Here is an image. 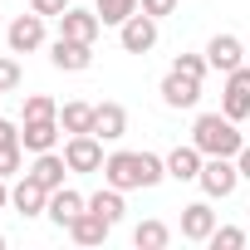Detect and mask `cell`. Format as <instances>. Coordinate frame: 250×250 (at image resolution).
<instances>
[{
  "label": "cell",
  "mask_w": 250,
  "mask_h": 250,
  "mask_svg": "<svg viewBox=\"0 0 250 250\" xmlns=\"http://www.w3.org/2000/svg\"><path fill=\"white\" fill-rule=\"evenodd\" d=\"M167 177V157L157 152H108L103 157V182L118 191H147Z\"/></svg>",
  "instance_id": "1"
},
{
  "label": "cell",
  "mask_w": 250,
  "mask_h": 250,
  "mask_svg": "<svg viewBox=\"0 0 250 250\" xmlns=\"http://www.w3.org/2000/svg\"><path fill=\"white\" fill-rule=\"evenodd\" d=\"M191 143H196L206 157H235V152L245 147L235 118H226V113H201V118L191 123Z\"/></svg>",
  "instance_id": "2"
},
{
  "label": "cell",
  "mask_w": 250,
  "mask_h": 250,
  "mask_svg": "<svg viewBox=\"0 0 250 250\" xmlns=\"http://www.w3.org/2000/svg\"><path fill=\"white\" fill-rule=\"evenodd\" d=\"M196 182H201V191H206L211 201H226V196L240 187V167H235V157H206Z\"/></svg>",
  "instance_id": "3"
},
{
  "label": "cell",
  "mask_w": 250,
  "mask_h": 250,
  "mask_svg": "<svg viewBox=\"0 0 250 250\" xmlns=\"http://www.w3.org/2000/svg\"><path fill=\"white\" fill-rule=\"evenodd\" d=\"M64 162H69V172H103V138L98 133H69Z\"/></svg>",
  "instance_id": "4"
},
{
  "label": "cell",
  "mask_w": 250,
  "mask_h": 250,
  "mask_svg": "<svg viewBox=\"0 0 250 250\" xmlns=\"http://www.w3.org/2000/svg\"><path fill=\"white\" fill-rule=\"evenodd\" d=\"M118 44L128 49V54H147V49H157V15H147V10L128 15V20L118 25Z\"/></svg>",
  "instance_id": "5"
},
{
  "label": "cell",
  "mask_w": 250,
  "mask_h": 250,
  "mask_svg": "<svg viewBox=\"0 0 250 250\" xmlns=\"http://www.w3.org/2000/svg\"><path fill=\"white\" fill-rule=\"evenodd\" d=\"M221 113L245 123L250 118V64H240L235 74H226V93H221Z\"/></svg>",
  "instance_id": "6"
},
{
  "label": "cell",
  "mask_w": 250,
  "mask_h": 250,
  "mask_svg": "<svg viewBox=\"0 0 250 250\" xmlns=\"http://www.w3.org/2000/svg\"><path fill=\"white\" fill-rule=\"evenodd\" d=\"M5 44H10V54H30V49H40L44 44V15H15L10 20V30H5Z\"/></svg>",
  "instance_id": "7"
},
{
  "label": "cell",
  "mask_w": 250,
  "mask_h": 250,
  "mask_svg": "<svg viewBox=\"0 0 250 250\" xmlns=\"http://www.w3.org/2000/svg\"><path fill=\"white\" fill-rule=\"evenodd\" d=\"M49 64L59 69V74H83L88 64H93V44H83V40H54L49 44Z\"/></svg>",
  "instance_id": "8"
},
{
  "label": "cell",
  "mask_w": 250,
  "mask_h": 250,
  "mask_svg": "<svg viewBox=\"0 0 250 250\" xmlns=\"http://www.w3.org/2000/svg\"><path fill=\"white\" fill-rule=\"evenodd\" d=\"M206 64H211L216 74H235L240 64H250V54H245V44H240L235 35H211V44H206Z\"/></svg>",
  "instance_id": "9"
},
{
  "label": "cell",
  "mask_w": 250,
  "mask_h": 250,
  "mask_svg": "<svg viewBox=\"0 0 250 250\" xmlns=\"http://www.w3.org/2000/svg\"><path fill=\"white\" fill-rule=\"evenodd\" d=\"M162 103L167 108H196L201 103V79H191V74H182V69H167V79H162Z\"/></svg>",
  "instance_id": "10"
},
{
  "label": "cell",
  "mask_w": 250,
  "mask_h": 250,
  "mask_svg": "<svg viewBox=\"0 0 250 250\" xmlns=\"http://www.w3.org/2000/svg\"><path fill=\"white\" fill-rule=\"evenodd\" d=\"M10 206L20 211V216H44V206H49V187L44 182H35L30 172L10 187Z\"/></svg>",
  "instance_id": "11"
},
{
  "label": "cell",
  "mask_w": 250,
  "mask_h": 250,
  "mask_svg": "<svg viewBox=\"0 0 250 250\" xmlns=\"http://www.w3.org/2000/svg\"><path fill=\"white\" fill-rule=\"evenodd\" d=\"M59 118H30V123H20V147L25 152H54V143H59Z\"/></svg>",
  "instance_id": "12"
},
{
  "label": "cell",
  "mask_w": 250,
  "mask_h": 250,
  "mask_svg": "<svg viewBox=\"0 0 250 250\" xmlns=\"http://www.w3.org/2000/svg\"><path fill=\"white\" fill-rule=\"evenodd\" d=\"M98 30H103L98 10H79V5H69V10L59 15V35H64V40H83V44H93Z\"/></svg>",
  "instance_id": "13"
},
{
  "label": "cell",
  "mask_w": 250,
  "mask_h": 250,
  "mask_svg": "<svg viewBox=\"0 0 250 250\" xmlns=\"http://www.w3.org/2000/svg\"><path fill=\"white\" fill-rule=\"evenodd\" d=\"M83 206H88V196H79L74 187H54V191H49V206H44V216H49L59 230H69V226H74V216H79Z\"/></svg>",
  "instance_id": "14"
},
{
  "label": "cell",
  "mask_w": 250,
  "mask_h": 250,
  "mask_svg": "<svg viewBox=\"0 0 250 250\" xmlns=\"http://www.w3.org/2000/svg\"><path fill=\"white\" fill-rule=\"evenodd\" d=\"M201 162H206V152H201L196 143H182V147L167 152V177H172V182H196V177H201Z\"/></svg>",
  "instance_id": "15"
},
{
  "label": "cell",
  "mask_w": 250,
  "mask_h": 250,
  "mask_svg": "<svg viewBox=\"0 0 250 250\" xmlns=\"http://www.w3.org/2000/svg\"><path fill=\"white\" fill-rule=\"evenodd\" d=\"M211 230H216V211H211V201H191V206H182V235H187V240L206 245Z\"/></svg>",
  "instance_id": "16"
},
{
  "label": "cell",
  "mask_w": 250,
  "mask_h": 250,
  "mask_svg": "<svg viewBox=\"0 0 250 250\" xmlns=\"http://www.w3.org/2000/svg\"><path fill=\"white\" fill-rule=\"evenodd\" d=\"M93 133H98L103 143H118L123 133H128V108H123V103H98V113H93Z\"/></svg>",
  "instance_id": "17"
},
{
  "label": "cell",
  "mask_w": 250,
  "mask_h": 250,
  "mask_svg": "<svg viewBox=\"0 0 250 250\" xmlns=\"http://www.w3.org/2000/svg\"><path fill=\"white\" fill-rule=\"evenodd\" d=\"M108 230H113V226H108L98 211H88V206H83V211L74 216V226H69V235H74L79 245H103V240H108Z\"/></svg>",
  "instance_id": "18"
},
{
  "label": "cell",
  "mask_w": 250,
  "mask_h": 250,
  "mask_svg": "<svg viewBox=\"0 0 250 250\" xmlns=\"http://www.w3.org/2000/svg\"><path fill=\"white\" fill-rule=\"evenodd\" d=\"M93 113H98V103L69 98V103H59V128L64 133H93Z\"/></svg>",
  "instance_id": "19"
},
{
  "label": "cell",
  "mask_w": 250,
  "mask_h": 250,
  "mask_svg": "<svg viewBox=\"0 0 250 250\" xmlns=\"http://www.w3.org/2000/svg\"><path fill=\"white\" fill-rule=\"evenodd\" d=\"M64 172H69L64 152H35V167H30V177H35V182H44V187L54 191V187H64Z\"/></svg>",
  "instance_id": "20"
},
{
  "label": "cell",
  "mask_w": 250,
  "mask_h": 250,
  "mask_svg": "<svg viewBox=\"0 0 250 250\" xmlns=\"http://www.w3.org/2000/svg\"><path fill=\"white\" fill-rule=\"evenodd\" d=\"M88 211H98L108 226H118L128 206H123V191H118V187H108V182H103V191H93V196H88Z\"/></svg>",
  "instance_id": "21"
},
{
  "label": "cell",
  "mask_w": 250,
  "mask_h": 250,
  "mask_svg": "<svg viewBox=\"0 0 250 250\" xmlns=\"http://www.w3.org/2000/svg\"><path fill=\"white\" fill-rule=\"evenodd\" d=\"M93 10H98V20H103V25H123L128 15H138V10H143V0H93Z\"/></svg>",
  "instance_id": "22"
},
{
  "label": "cell",
  "mask_w": 250,
  "mask_h": 250,
  "mask_svg": "<svg viewBox=\"0 0 250 250\" xmlns=\"http://www.w3.org/2000/svg\"><path fill=\"white\" fill-rule=\"evenodd\" d=\"M167 240H172V230H167L162 221H143V226L133 230V245H138V250H162Z\"/></svg>",
  "instance_id": "23"
},
{
  "label": "cell",
  "mask_w": 250,
  "mask_h": 250,
  "mask_svg": "<svg viewBox=\"0 0 250 250\" xmlns=\"http://www.w3.org/2000/svg\"><path fill=\"white\" fill-rule=\"evenodd\" d=\"M30 118H59V103H54L49 93H30V98H25V113H20V123H30Z\"/></svg>",
  "instance_id": "24"
},
{
  "label": "cell",
  "mask_w": 250,
  "mask_h": 250,
  "mask_svg": "<svg viewBox=\"0 0 250 250\" xmlns=\"http://www.w3.org/2000/svg\"><path fill=\"white\" fill-rule=\"evenodd\" d=\"M245 240H250V235H245V230H240V226H216V230H211V240H206V245H211V250H240V245H245Z\"/></svg>",
  "instance_id": "25"
},
{
  "label": "cell",
  "mask_w": 250,
  "mask_h": 250,
  "mask_svg": "<svg viewBox=\"0 0 250 250\" xmlns=\"http://www.w3.org/2000/svg\"><path fill=\"white\" fill-rule=\"evenodd\" d=\"M20 83H25V74H20V59L0 54V93H15Z\"/></svg>",
  "instance_id": "26"
},
{
  "label": "cell",
  "mask_w": 250,
  "mask_h": 250,
  "mask_svg": "<svg viewBox=\"0 0 250 250\" xmlns=\"http://www.w3.org/2000/svg\"><path fill=\"white\" fill-rule=\"evenodd\" d=\"M172 69H182V74H191V79H206V69H211V64H206V54H177V64H172Z\"/></svg>",
  "instance_id": "27"
},
{
  "label": "cell",
  "mask_w": 250,
  "mask_h": 250,
  "mask_svg": "<svg viewBox=\"0 0 250 250\" xmlns=\"http://www.w3.org/2000/svg\"><path fill=\"white\" fill-rule=\"evenodd\" d=\"M25 167V147H0V177H15Z\"/></svg>",
  "instance_id": "28"
},
{
  "label": "cell",
  "mask_w": 250,
  "mask_h": 250,
  "mask_svg": "<svg viewBox=\"0 0 250 250\" xmlns=\"http://www.w3.org/2000/svg\"><path fill=\"white\" fill-rule=\"evenodd\" d=\"M69 5H74V0H30V10H35V15H64Z\"/></svg>",
  "instance_id": "29"
},
{
  "label": "cell",
  "mask_w": 250,
  "mask_h": 250,
  "mask_svg": "<svg viewBox=\"0 0 250 250\" xmlns=\"http://www.w3.org/2000/svg\"><path fill=\"white\" fill-rule=\"evenodd\" d=\"M0 147H20V128L10 118H0Z\"/></svg>",
  "instance_id": "30"
},
{
  "label": "cell",
  "mask_w": 250,
  "mask_h": 250,
  "mask_svg": "<svg viewBox=\"0 0 250 250\" xmlns=\"http://www.w3.org/2000/svg\"><path fill=\"white\" fill-rule=\"evenodd\" d=\"M143 10L162 20V15H172V10H177V0H143Z\"/></svg>",
  "instance_id": "31"
},
{
  "label": "cell",
  "mask_w": 250,
  "mask_h": 250,
  "mask_svg": "<svg viewBox=\"0 0 250 250\" xmlns=\"http://www.w3.org/2000/svg\"><path fill=\"white\" fill-rule=\"evenodd\" d=\"M235 167H240V182H250V143L235 152Z\"/></svg>",
  "instance_id": "32"
},
{
  "label": "cell",
  "mask_w": 250,
  "mask_h": 250,
  "mask_svg": "<svg viewBox=\"0 0 250 250\" xmlns=\"http://www.w3.org/2000/svg\"><path fill=\"white\" fill-rule=\"evenodd\" d=\"M5 182H10V177H0V211L10 206V187H5Z\"/></svg>",
  "instance_id": "33"
},
{
  "label": "cell",
  "mask_w": 250,
  "mask_h": 250,
  "mask_svg": "<svg viewBox=\"0 0 250 250\" xmlns=\"http://www.w3.org/2000/svg\"><path fill=\"white\" fill-rule=\"evenodd\" d=\"M0 250H5V235H0Z\"/></svg>",
  "instance_id": "34"
}]
</instances>
